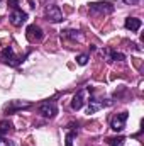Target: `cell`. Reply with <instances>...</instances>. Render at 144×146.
<instances>
[{"mask_svg":"<svg viewBox=\"0 0 144 146\" xmlns=\"http://www.w3.org/2000/svg\"><path fill=\"white\" fill-rule=\"evenodd\" d=\"M0 56H2L3 63H7V65H10V66H19V65L24 61V58L15 56V53H14V49H12L10 46H9V48H3L2 53H0Z\"/></svg>","mask_w":144,"mask_h":146,"instance_id":"cell-1","label":"cell"},{"mask_svg":"<svg viewBox=\"0 0 144 146\" xmlns=\"http://www.w3.org/2000/svg\"><path fill=\"white\" fill-rule=\"evenodd\" d=\"M46 19L49 22H61L63 21V12L58 5H48L46 7Z\"/></svg>","mask_w":144,"mask_h":146,"instance_id":"cell-2","label":"cell"},{"mask_svg":"<svg viewBox=\"0 0 144 146\" xmlns=\"http://www.w3.org/2000/svg\"><path fill=\"white\" fill-rule=\"evenodd\" d=\"M90 12L92 14H112L114 5L108 2H93L90 3Z\"/></svg>","mask_w":144,"mask_h":146,"instance_id":"cell-3","label":"cell"},{"mask_svg":"<svg viewBox=\"0 0 144 146\" xmlns=\"http://www.w3.org/2000/svg\"><path fill=\"white\" fill-rule=\"evenodd\" d=\"M39 114L41 115H44V117H54L56 114H58V107H56V104L54 102H42L41 106H39Z\"/></svg>","mask_w":144,"mask_h":146,"instance_id":"cell-4","label":"cell"},{"mask_svg":"<svg viewBox=\"0 0 144 146\" xmlns=\"http://www.w3.org/2000/svg\"><path fill=\"white\" fill-rule=\"evenodd\" d=\"M127 117H129V114L127 112H122V114H117L114 119H112V122H110V127L114 129V131H122L124 127H126V122H127Z\"/></svg>","mask_w":144,"mask_h":146,"instance_id":"cell-5","label":"cell"},{"mask_svg":"<svg viewBox=\"0 0 144 146\" xmlns=\"http://www.w3.org/2000/svg\"><path fill=\"white\" fill-rule=\"evenodd\" d=\"M26 36L31 42H36V41H41L42 39V29L36 26V24H31L27 29H26Z\"/></svg>","mask_w":144,"mask_h":146,"instance_id":"cell-6","label":"cell"},{"mask_svg":"<svg viewBox=\"0 0 144 146\" xmlns=\"http://www.w3.org/2000/svg\"><path fill=\"white\" fill-rule=\"evenodd\" d=\"M10 24L12 26H15V27H20L26 21H27V14L26 12H22V10H19V9H15L12 14H10Z\"/></svg>","mask_w":144,"mask_h":146,"instance_id":"cell-7","label":"cell"},{"mask_svg":"<svg viewBox=\"0 0 144 146\" xmlns=\"http://www.w3.org/2000/svg\"><path fill=\"white\" fill-rule=\"evenodd\" d=\"M110 102H104V100H97V99H90L88 100V114H95L100 109H104Z\"/></svg>","mask_w":144,"mask_h":146,"instance_id":"cell-8","label":"cell"},{"mask_svg":"<svg viewBox=\"0 0 144 146\" xmlns=\"http://www.w3.org/2000/svg\"><path fill=\"white\" fill-rule=\"evenodd\" d=\"M85 90H80V92H76V95L73 97L71 100V109L75 110H80L81 107H83V104H85Z\"/></svg>","mask_w":144,"mask_h":146,"instance_id":"cell-9","label":"cell"},{"mask_svg":"<svg viewBox=\"0 0 144 146\" xmlns=\"http://www.w3.org/2000/svg\"><path fill=\"white\" fill-rule=\"evenodd\" d=\"M141 26H143V22H141V19H137V17H127V19H126V29H129L131 33L139 31Z\"/></svg>","mask_w":144,"mask_h":146,"instance_id":"cell-10","label":"cell"},{"mask_svg":"<svg viewBox=\"0 0 144 146\" xmlns=\"http://www.w3.org/2000/svg\"><path fill=\"white\" fill-rule=\"evenodd\" d=\"M26 107H31V102H22V100H14L7 109H5V112L7 114H12V112H15V110L19 109H26Z\"/></svg>","mask_w":144,"mask_h":146,"instance_id":"cell-11","label":"cell"},{"mask_svg":"<svg viewBox=\"0 0 144 146\" xmlns=\"http://www.w3.org/2000/svg\"><path fill=\"white\" fill-rule=\"evenodd\" d=\"M10 131H12V124H10L9 121H2V122H0V136L9 134Z\"/></svg>","mask_w":144,"mask_h":146,"instance_id":"cell-12","label":"cell"},{"mask_svg":"<svg viewBox=\"0 0 144 146\" xmlns=\"http://www.w3.org/2000/svg\"><path fill=\"white\" fill-rule=\"evenodd\" d=\"M124 141H126V138H124V136L110 138V139H108V145H110V146H122V145H124Z\"/></svg>","mask_w":144,"mask_h":146,"instance_id":"cell-13","label":"cell"},{"mask_svg":"<svg viewBox=\"0 0 144 146\" xmlns=\"http://www.w3.org/2000/svg\"><path fill=\"white\" fill-rule=\"evenodd\" d=\"M63 36L70 37V39H78L80 37V33L78 31H73V29H68V31H63Z\"/></svg>","mask_w":144,"mask_h":146,"instance_id":"cell-14","label":"cell"},{"mask_svg":"<svg viewBox=\"0 0 144 146\" xmlns=\"http://www.w3.org/2000/svg\"><path fill=\"white\" fill-rule=\"evenodd\" d=\"M75 136H76V131H70L68 134H66V143H65V146H73V139H75Z\"/></svg>","mask_w":144,"mask_h":146,"instance_id":"cell-15","label":"cell"},{"mask_svg":"<svg viewBox=\"0 0 144 146\" xmlns=\"http://www.w3.org/2000/svg\"><path fill=\"white\" fill-rule=\"evenodd\" d=\"M126 56L122 54V53H110V60L108 61H122Z\"/></svg>","mask_w":144,"mask_h":146,"instance_id":"cell-16","label":"cell"},{"mask_svg":"<svg viewBox=\"0 0 144 146\" xmlns=\"http://www.w3.org/2000/svg\"><path fill=\"white\" fill-rule=\"evenodd\" d=\"M76 61H78V65H87L88 56L87 54H80V56H76Z\"/></svg>","mask_w":144,"mask_h":146,"instance_id":"cell-17","label":"cell"},{"mask_svg":"<svg viewBox=\"0 0 144 146\" xmlns=\"http://www.w3.org/2000/svg\"><path fill=\"white\" fill-rule=\"evenodd\" d=\"M0 146H14L12 141H9L7 138H3V136H0Z\"/></svg>","mask_w":144,"mask_h":146,"instance_id":"cell-18","label":"cell"},{"mask_svg":"<svg viewBox=\"0 0 144 146\" xmlns=\"http://www.w3.org/2000/svg\"><path fill=\"white\" fill-rule=\"evenodd\" d=\"M7 3H9V5H10V7H12L14 10H15V9L19 7V0H7Z\"/></svg>","mask_w":144,"mask_h":146,"instance_id":"cell-19","label":"cell"},{"mask_svg":"<svg viewBox=\"0 0 144 146\" xmlns=\"http://www.w3.org/2000/svg\"><path fill=\"white\" fill-rule=\"evenodd\" d=\"M124 2H126L127 5H136V3H139L141 0H124Z\"/></svg>","mask_w":144,"mask_h":146,"instance_id":"cell-20","label":"cell"}]
</instances>
